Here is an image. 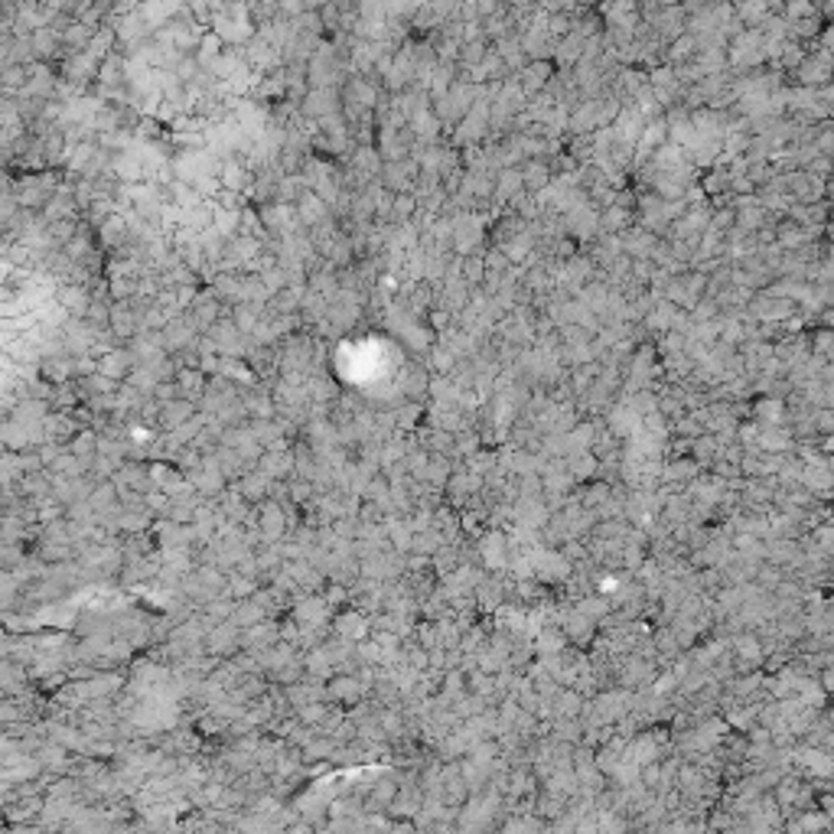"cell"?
Returning a JSON list of instances; mask_svg holds the SVG:
<instances>
[]
</instances>
